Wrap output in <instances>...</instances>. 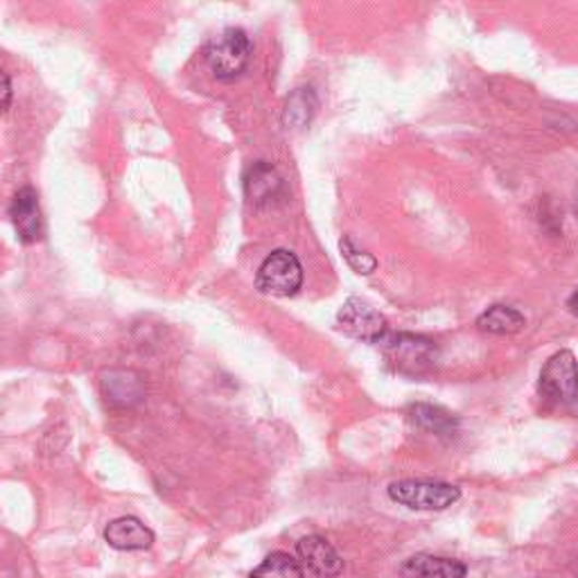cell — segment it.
Wrapping results in <instances>:
<instances>
[{"mask_svg": "<svg viewBox=\"0 0 578 578\" xmlns=\"http://www.w3.org/2000/svg\"><path fill=\"white\" fill-rule=\"evenodd\" d=\"M251 42L240 27H226L211 42L207 50V61L217 80L240 78L251 61Z\"/></svg>", "mask_w": 578, "mask_h": 578, "instance_id": "cell-2", "label": "cell"}, {"mask_svg": "<svg viewBox=\"0 0 578 578\" xmlns=\"http://www.w3.org/2000/svg\"><path fill=\"white\" fill-rule=\"evenodd\" d=\"M569 310L574 317H578V290L569 296Z\"/></svg>", "mask_w": 578, "mask_h": 578, "instance_id": "cell-19", "label": "cell"}, {"mask_svg": "<svg viewBox=\"0 0 578 578\" xmlns=\"http://www.w3.org/2000/svg\"><path fill=\"white\" fill-rule=\"evenodd\" d=\"M102 389H105L107 400L118 404H131L143 398V385L139 376L131 370H111L107 378L102 380Z\"/></svg>", "mask_w": 578, "mask_h": 578, "instance_id": "cell-14", "label": "cell"}, {"mask_svg": "<svg viewBox=\"0 0 578 578\" xmlns=\"http://www.w3.org/2000/svg\"><path fill=\"white\" fill-rule=\"evenodd\" d=\"M105 540L118 552H143L154 545V533L139 518H118L107 524Z\"/></svg>", "mask_w": 578, "mask_h": 578, "instance_id": "cell-9", "label": "cell"}, {"mask_svg": "<svg viewBox=\"0 0 578 578\" xmlns=\"http://www.w3.org/2000/svg\"><path fill=\"white\" fill-rule=\"evenodd\" d=\"M256 287L267 296H294L303 287L300 260L287 249L271 251L258 267Z\"/></svg>", "mask_w": 578, "mask_h": 578, "instance_id": "cell-5", "label": "cell"}, {"mask_svg": "<svg viewBox=\"0 0 578 578\" xmlns=\"http://www.w3.org/2000/svg\"><path fill=\"white\" fill-rule=\"evenodd\" d=\"M382 351L387 362L404 376H423L438 362V349L427 337L398 332L382 339Z\"/></svg>", "mask_w": 578, "mask_h": 578, "instance_id": "cell-1", "label": "cell"}, {"mask_svg": "<svg viewBox=\"0 0 578 578\" xmlns=\"http://www.w3.org/2000/svg\"><path fill=\"white\" fill-rule=\"evenodd\" d=\"M410 421L436 436H455L459 429V421L455 418V414L440 410V406H432V404H416L412 406L410 412Z\"/></svg>", "mask_w": 578, "mask_h": 578, "instance_id": "cell-13", "label": "cell"}, {"mask_svg": "<svg viewBox=\"0 0 578 578\" xmlns=\"http://www.w3.org/2000/svg\"><path fill=\"white\" fill-rule=\"evenodd\" d=\"M300 563L319 578H337L344 571V561L321 535H308L296 545Z\"/></svg>", "mask_w": 578, "mask_h": 578, "instance_id": "cell-8", "label": "cell"}, {"mask_svg": "<svg viewBox=\"0 0 578 578\" xmlns=\"http://www.w3.org/2000/svg\"><path fill=\"white\" fill-rule=\"evenodd\" d=\"M10 102H12V84H10V75L3 73V111L10 109Z\"/></svg>", "mask_w": 578, "mask_h": 578, "instance_id": "cell-18", "label": "cell"}, {"mask_svg": "<svg viewBox=\"0 0 578 578\" xmlns=\"http://www.w3.org/2000/svg\"><path fill=\"white\" fill-rule=\"evenodd\" d=\"M576 209H578V194H576Z\"/></svg>", "mask_w": 578, "mask_h": 578, "instance_id": "cell-20", "label": "cell"}, {"mask_svg": "<svg viewBox=\"0 0 578 578\" xmlns=\"http://www.w3.org/2000/svg\"><path fill=\"white\" fill-rule=\"evenodd\" d=\"M319 111V97L312 86H298L290 93L283 107V125L287 129H303Z\"/></svg>", "mask_w": 578, "mask_h": 578, "instance_id": "cell-11", "label": "cell"}, {"mask_svg": "<svg viewBox=\"0 0 578 578\" xmlns=\"http://www.w3.org/2000/svg\"><path fill=\"white\" fill-rule=\"evenodd\" d=\"M249 578H303V565L283 552L269 554Z\"/></svg>", "mask_w": 578, "mask_h": 578, "instance_id": "cell-16", "label": "cell"}, {"mask_svg": "<svg viewBox=\"0 0 578 578\" xmlns=\"http://www.w3.org/2000/svg\"><path fill=\"white\" fill-rule=\"evenodd\" d=\"M339 247H342V256L346 258V262L351 264V269H355V274H359V276H368V274H373V271L378 269V260H376V256L368 253V251H364V249H359V247L351 240V237H344L342 245H339Z\"/></svg>", "mask_w": 578, "mask_h": 578, "instance_id": "cell-17", "label": "cell"}, {"mask_svg": "<svg viewBox=\"0 0 578 578\" xmlns=\"http://www.w3.org/2000/svg\"><path fill=\"white\" fill-rule=\"evenodd\" d=\"M283 186V179L279 177V173L271 165L267 163H256L251 169H249V177L245 181V188H247V197L256 203L260 201H267L271 197H276V192L281 190Z\"/></svg>", "mask_w": 578, "mask_h": 578, "instance_id": "cell-15", "label": "cell"}, {"mask_svg": "<svg viewBox=\"0 0 578 578\" xmlns=\"http://www.w3.org/2000/svg\"><path fill=\"white\" fill-rule=\"evenodd\" d=\"M524 326V315H520L511 305H491L477 319V328L488 334H518Z\"/></svg>", "mask_w": 578, "mask_h": 578, "instance_id": "cell-12", "label": "cell"}, {"mask_svg": "<svg viewBox=\"0 0 578 578\" xmlns=\"http://www.w3.org/2000/svg\"><path fill=\"white\" fill-rule=\"evenodd\" d=\"M389 497L412 511H446L461 499V491L446 482L404 480L389 486Z\"/></svg>", "mask_w": 578, "mask_h": 578, "instance_id": "cell-4", "label": "cell"}, {"mask_svg": "<svg viewBox=\"0 0 578 578\" xmlns=\"http://www.w3.org/2000/svg\"><path fill=\"white\" fill-rule=\"evenodd\" d=\"M10 215H12V222H14L19 237L25 245L37 243L39 237L44 235V217H42V209H39V194L34 188L25 186L14 194Z\"/></svg>", "mask_w": 578, "mask_h": 578, "instance_id": "cell-7", "label": "cell"}, {"mask_svg": "<svg viewBox=\"0 0 578 578\" xmlns=\"http://www.w3.org/2000/svg\"><path fill=\"white\" fill-rule=\"evenodd\" d=\"M337 328L359 342L380 344L389 334L387 319L366 300L351 296L337 312Z\"/></svg>", "mask_w": 578, "mask_h": 578, "instance_id": "cell-6", "label": "cell"}, {"mask_svg": "<svg viewBox=\"0 0 578 578\" xmlns=\"http://www.w3.org/2000/svg\"><path fill=\"white\" fill-rule=\"evenodd\" d=\"M540 396L556 406H578V362L574 353L561 351L540 370Z\"/></svg>", "mask_w": 578, "mask_h": 578, "instance_id": "cell-3", "label": "cell"}, {"mask_svg": "<svg viewBox=\"0 0 578 578\" xmlns=\"http://www.w3.org/2000/svg\"><path fill=\"white\" fill-rule=\"evenodd\" d=\"M400 578H465V565L455 558L416 554L402 563Z\"/></svg>", "mask_w": 578, "mask_h": 578, "instance_id": "cell-10", "label": "cell"}]
</instances>
